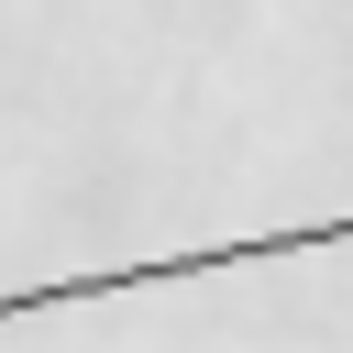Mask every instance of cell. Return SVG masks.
<instances>
[{
    "label": "cell",
    "mask_w": 353,
    "mask_h": 353,
    "mask_svg": "<svg viewBox=\"0 0 353 353\" xmlns=\"http://www.w3.org/2000/svg\"><path fill=\"white\" fill-rule=\"evenodd\" d=\"M331 243H353V210L232 232V243H188V254H132V265H99V276H44V287H11L0 320H55V309H88V298H132V287H176V276H243V265H287V254H331Z\"/></svg>",
    "instance_id": "cell-1"
}]
</instances>
